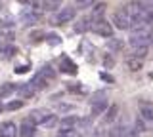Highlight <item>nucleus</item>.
I'll list each match as a JSON object with an SVG mask.
<instances>
[{
	"label": "nucleus",
	"mask_w": 153,
	"mask_h": 137,
	"mask_svg": "<svg viewBox=\"0 0 153 137\" xmlns=\"http://www.w3.org/2000/svg\"><path fill=\"white\" fill-rule=\"evenodd\" d=\"M113 23H115V27L121 29V31L130 29L132 27V17H130V13L126 12V8H124V10H117L113 13Z\"/></svg>",
	"instance_id": "f257e3e1"
},
{
	"label": "nucleus",
	"mask_w": 153,
	"mask_h": 137,
	"mask_svg": "<svg viewBox=\"0 0 153 137\" xmlns=\"http://www.w3.org/2000/svg\"><path fill=\"white\" fill-rule=\"evenodd\" d=\"M92 23H94V25L90 27L92 32L103 36V38H111V36H113V25H111V23H107L105 19H102V17H100V19H94Z\"/></svg>",
	"instance_id": "f03ea898"
},
{
	"label": "nucleus",
	"mask_w": 153,
	"mask_h": 137,
	"mask_svg": "<svg viewBox=\"0 0 153 137\" xmlns=\"http://www.w3.org/2000/svg\"><path fill=\"white\" fill-rule=\"evenodd\" d=\"M75 15H76L75 8H61V10L54 15L52 23H54V25H65V23H71V21H73Z\"/></svg>",
	"instance_id": "7ed1b4c3"
},
{
	"label": "nucleus",
	"mask_w": 153,
	"mask_h": 137,
	"mask_svg": "<svg viewBox=\"0 0 153 137\" xmlns=\"http://www.w3.org/2000/svg\"><path fill=\"white\" fill-rule=\"evenodd\" d=\"M40 17H42V12L35 10V8H25V10L19 13V21L25 23V25H33V23L40 21Z\"/></svg>",
	"instance_id": "20e7f679"
},
{
	"label": "nucleus",
	"mask_w": 153,
	"mask_h": 137,
	"mask_svg": "<svg viewBox=\"0 0 153 137\" xmlns=\"http://www.w3.org/2000/svg\"><path fill=\"white\" fill-rule=\"evenodd\" d=\"M36 133V124L31 120V118H27V120L21 122V126H19V135L21 137H35Z\"/></svg>",
	"instance_id": "39448f33"
},
{
	"label": "nucleus",
	"mask_w": 153,
	"mask_h": 137,
	"mask_svg": "<svg viewBox=\"0 0 153 137\" xmlns=\"http://www.w3.org/2000/svg\"><path fill=\"white\" fill-rule=\"evenodd\" d=\"M19 133V127L13 122H0V137H16Z\"/></svg>",
	"instance_id": "423d86ee"
},
{
	"label": "nucleus",
	"mask_w": 153,
	"mask_h": 137,
	"mask_svg": "<svg viewBox=\"0 0 153 137\" xmlns=\"http://www.w3.org/2000/svg\"><path fill=\"white\" fill-rule=\"evenodd\" d=\"M50 114H52V112L46 111V108H35V111H31V116H29V118H31V120L35 122L36 126H42Z\"/></svg>",
	"instance_id": "0eeeda50"
},
{
	"label": "nucleus",
	"mask_w": 153,
	"mask_h": 137,
	"mask_svg": "<svg viewBox=\"0 0 153 137\" xmlns=\"http://www.w3.org/2000/svg\"><path fill=\"white\" fill-rule=\"evenodd\" d=\"M107 111V99H92V107H90V114L98 116Z\"/></svg>",
	"instance_id": "6e6552de"
},
{
	"label": "nucleus",
	"mask_w": 153,
	"mask_h": 137,
	"mask_svg": "<svg viewBox=\"0 0 153 137\" xmlns=\"http://www.w3.org/2000/svg\"><path fill=\"white\" fill-rule=\"evenodd\" d=\"M48 82H50V78H48L46 74L42 73V70H40V73H36L35 76L31 78V84H33L36 89H44V88H48Z\"/></svg>",
	"instance_id": "1a4fd4ad"
},
{
	"label": "nucleus",
	"mask_w": 153,
	"mask_h": 137,
	"mask_svg": "<svg viewBox=\"0 0 153 137\" xmlns=\"http://www.w3.org/2000/svg\"><path fill=\"white\" fill-rule=\"evenodd\" d=\"M80 124V120H79V116H65V118H61L59 120V130H75L76 126Z\"/></svg>",
	"instance_id": "9d476101"
},
{
	"label": "nucleus",
	"mask_w": 153,
	"mask_h": 137,
	"mask_svg": "<svg viewBox=\"0 0 153 137\" xmlns=\"http://www.w3.org/2000/svg\"><path fill=\"white\" fill-rule=\"evenodd\" d=\"M16 53H17L16 46H12V44H0V59H2V61L12 59Z\"/></svg>",
	"instance_id": "9b49d317"
},
{
	"label": "nucleus",
	"mask_w": 153,
	"mask_h": 137,
	"mask_svg": "<svg viewBox=\"0 0 153 137\" xmlns=\"http://www.w3.org/2000/svg\"><path fill=\"white\" fill-rule=\"evenodd\" d=\"M17 93L21 95V99H31V97L36 93V88L33 86L31 82H29V84H23V86H19V88H17Z\"/></svg>",
	"instance_id": "f8f14e48"
},
{
	"label": "nucleus",
	"mask_w": 153,
	"mask_h": 137,
	"mask_svg": "<svg viewBox=\"0 0 153 137\" xmlns=\"http://www.w3.org/2000/svg\"><path fill=\"white\" fill-rule=\"evenodd\" d=\"M140 118L146 122H153V105L149 103H142L140 105Z\"/></svg>",
	"instance_id": "ddd939ff"
},
{
	"label": "nucleus",
	"mask_w": 153,
	"mask_h": 137,
	"mask_svg": "<svg viewBox=\"0 0 153 137\" xmlns=\"http://www.w3.org/2000/svg\"><path fill=\"white\" fill-rule=\"evenodd\" d=\"M17 88H19V86H16V84H12V82L0 84V99H6V97L12 95V93H16Z\"/></svg>",
	"instance_id": "4468645a"
},
{
	"label": "nucleus",
	"mask_w": 153,
	"mask_h": 137,
	"mask_svg": "<svg viewBox=\"0 0 153 137\" xmlns=\"http://www.w3.org/2000/svg\"><path fill=\"white\" fill-rule=\"evenodd\" d=\"M126 67L132 70V73H136V70H140L142 67H143V61H142V57H128L126 59Z\"/></svg>",
	"instance_id": "2eb2a0df"
},
{
	"label": "nucleus",
	"mask_w": 153,
	"mask_h": 137,
	"mask_svg": "<svg viewBox=\"0 0 153 137\" xmlns=\"http://www.w3.org/2000/svg\"><path fill=\"white\" fill-rule=\"evenodd\" d=\"M59 63H61V69H63V73H67V74H76V67L73 65V61H71L69 57H61Z\"/></svg>",
	"instance_id": "dca6fc26"
},
{
	"label": "nucleus",
	"mask_w": 153,
	"mask_h": 137,
	"mask_svg": "<svg viewBox=\"0 0 153 137\" xmlns=\"http://www.w3.org/2000/svg\"><path fill=\"white\" fill-rule=\"evenodd\" d=\"M88 21H92V17H82V19H79L75 23V32H86L90 27H92Z\"/></svg>",
	"instance_id": "f3484780"
},
{
	"label": "nucleus",
	"mask_w": 153,
	"mask_h": 137,
	"mask_svg": "<svg viewBox=\"0 0 153 137\" xmlns=\"http://www.w3.org/2000/svg\"><path fill=\"white\" fill-rule=\"evenodd\" d=\"M107 135L109 137H124L126 135V127L124 126H113L107 130Z\"/></svg>",
	"instance_id": "a211bd4d"
},
{
	"label": "nucleus",
	"mask_w": 153,
	"mask_h": 137,
	"mask_svg": "<svg viewBox=\"0 0 153 137\" xmlns=\"http://www.w3.org/2000/svg\"><path fill=\"white\" fill-rule=\"evenodd\" d=\"M61 6V0H42V8L48 12H54Z\"/></svg>",
	"instance_id": "6ab92c4d"
},
{
	"label": "nucleus",
	"mask_w": 153,
	"mask_h": 137,
	"mask_svg": "<svg viewBox=\"0 0 153 137\" xmlns=\"http://www.w3.org/2000/svg\"><path fill=\"white\" fill-rule=\"evenodd\" d=\"M119 114V107L117 105H111L109 107V111H105V122H113L115 118Z\"/></svg>",
	"instance_id": "aec40b11"
},
{
	"label": "nucleus",
	"mask_w": 153,
	"mask_h": 137,
	"mask_svg": "<svg viewBox=\"0 0 153 137\" xmlns=\"http://www.w3.org/2000/svg\"><path fill=\"white\" fill-rule=\"evenodd\" d=\"M107 48L113 50V51H121V50H123V42L111 36V38H107Z\"/></svg>",
	"instance_id": "412c9836"
},
{
	"label": "nucleus",
	"mask_w": 153,
	"mask_h": 137,
	"mask_svg": "<svg viewBox=\"0 0 153 137\" xmlns=\"http://www.w3.org/2000/svg\"><path fill=\"white\" fill-rule=\"evenodd\" d=\"M103 12H105V4H96V8L92 10V15H90V17H92V21L94 19H100V17L103 15Z\"/></svg>",
	"instance_id": "4be33fe9"
},
{
	"label": "nucleus",
	"mask_w": 153,
	"mask_h": 137,
	"mask_svg": "<svg viewBox=\"0 0 153 137\" xmlns=\"http://www.w3.org/2000/svg\"><path fill=\"white\" fill-rule=\"evenodd\" d=\"M57 124H59L57 116H56V114H50V116L46 118V122H44L42 126H44V127H54V126H57Z\"/></svg>",
	"instance_id": "5701e85b"
},
{
	"label": "nucleus",
	"mask_w": 153,
	"mask_h": 137,
	"mask_svg": "<svg viewBox=\"0 0 153 137\" xmlns=\"http://www.w3.org/2000/svg\"><path fill=\"white\" fill-rule=\"evenodd\" d=\"M147 51H149V46H142V48H134V55L136 57H146L147 55Z\"/></svg>",
	"instance_id": "b1692460"
},
{
	"label": "nucleus",
	"mask_w": 153,
	"mask_h": 137,
	"mask_svg": "<svg viewBox=\"0 0 153 137\" xmlns=\"http://www.w3.org/2000/svg\"><path fill=\"white\" fill-rule=\"evenodd\" d=\"M56 137H76V133H75V130H59V133Z\"/></svg>",
	"instance_id": "393cba45"
},
{
	"label": "nucleus",
	"mask_w": 153,
	"mask_h": 137,
	"mask_svg": "<svg viewBox=\"0 0 153 137\" xmlns=\"http://www.w3.org/2000/svg\"><path fill=\"white\" fill-rule=\"evenodd\" d=\"M76 8H90L94 4V0H75Z\"/></svg>",
	"instance_id": "a878e982"
},
{
	"label": "nucleus",
	"mask_w": 153,
	"mask_h": 137,
	"mask_svg": "<svg viewBox=\"0 0 153 137\" xmlns=\"http://www.w3.org/2000/svg\"><path fill=\"white\" fill-rule=\"evenodd\" d=\"M21 107H23V101H12V103L6 105L8 111H17V108H21Z\"/></svg>",
	"instance_id": "bb28decb"
},
{
	"label": "nucleus",
	"mask_w": 153,
	"mask_h": 137,
	"mask_svg": "<svg viewBox=\"0 0 153 137\" xmlns=\"http://www.w3.org/2000/svg\"><path fill=\"white\" fill-rule=\"evenodd\" d=\"M42 73H44V74H46V76L50 78V80H54V78H56V73L52 70V67H50V65H46V67L42 69Z\"/></svg>",
	"instance_id": "cd10ccee"
},
{
	"label": "nucleus",
	"mask_w": 153,
	"mask_h": 137,
	"mask_svg": "<svg viewBox=\"0 0 153 137\" xmlns=\"http://www.w3.org/2000/svg\"><path fill=\"white\" fill-rule=\"evenodd\" d=\"M48 42L54 46V44H57V42H59V36H57V34H48Z\"/></svg>",
	"instance_id": "c85d7f7f"
},
{
	"label": "nucleus",
	"mask_w": 153,
	"mask_h": 137,
	"mask_svg": "<svg viewBox=\"0 0 153 137\" xmlns=\"http://www.w3.org/2000/svg\"><path fill=\"white\" fill-rule=\"evenodd\" d=\"M103 63H105V67H113L115 61H113V57H107V55H105V57H103Z\"/></svg>",
	"instance_id": "c756f323"
},
{
	"label": "nucleus",
	"mask_w": 153,
	"mask_h": 137,
	"mask_svg": "<svg viewBox=\"0 0 153 137\" xmlns=\"http://www.w3.org/2000/svg\"><path fill=\"white\" fill-rule=\"evenodd\" d=\"M27 69H29V67H19V69H16V73H19V74H21V73H25Z\"/></svg>",
	"instance_id": "7c9ffc66"
},
{
	"label": "nucleus",
	"mask_w": 153,
	"mask_h": 137,
	"mask_svg": "<svg viewBox=\"0 0 153 137\" xmlns=\"http://www.w3.org/2000/svg\"><path fill=\"white\" fill-rule=\"evenodd\" d=\"M4 108H6V107H4V105H2V101H0V112H2Z\"/></svg>",
	"instance_id": "2f4dec72"
}]
</instances>
